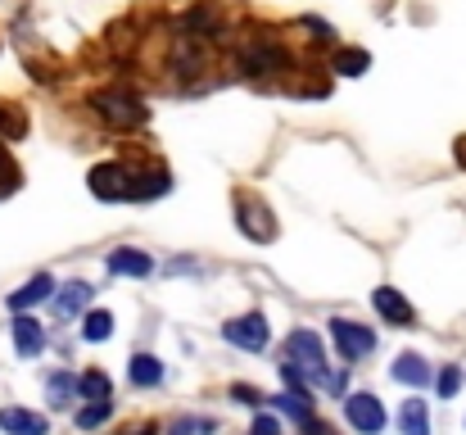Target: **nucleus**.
Returning a JSON list of instances; mask_svg holds the SVG:
<instances>
[{
	"label": "nucleus",
	"instance_id": "f257e3e1",
	"mask_svg": "<svg viewBox=\"0 0 466 435\" xmlns=\"http://www.w3.org/2000/svg\"><path fill=\"white\" fill-rule=\"evenodd\" d=\"M286 368L299 372L304 386H339V381L326 372V345H321V336L309 331V326H299V331L286 336Z\"/></svg>",
	"mask_w": 466,
	"mask_h": 435
},
{
	"label": "nucleus",
	"instance_id": "f03ea898",
	"mask_svg": "<svg viewBox=\"0 0 466 435\" xmlns=\"http://www.w3.org/2000/svg\"><path fill=\"white\" fill-rule=\"evenodd\" d=\"M91 109H96L109 128H123V132H127V128H141V123L150 119V109H146L132 91H96V96H91Z\"/></svg>",
	"mask_w": 466,
	"mask_h": 435
},
{
	"label": "nucleus",
	"instance_id": "7ed1b4c3",
	"mask_svg": "<svg viewBox=\"0 0 466 435\" xmlns=\"http://www.w3.org/2000/svg\"><path fill=\"white\" fill-rule=\"evenodd\" d=\"M330 336H335V349H339L344 363H358L376 349V331L353 322V317H330Z\"/></svg>",
	"mask_w": 466,
	"mask_h": 435
},
{
	"label": "nucleus",
	"instance_id": "20e7f679",
	"mask_svg": "<svg viewBox=\"0 0 466 435\" xmlns=\"http://www.w3.org/2000/svg\"><path fill=\"white\" fill-rule=\"evenodd\" d=\"M222 340L236 345V349H245V354H258V349H268L272 326H268L263 313H245V317H231V322L222 326Z\"/></svg>",
	"mask_w": 466,
	"mask_h": 435
},
{
	"label": "nucleus",
	"instance_id": "39448f33",
	"mask_svg": "<svg viewBox=\"0 0 466 435\" xmlns=\"http://www.w3.org/2000/svg\"><path fill=\"white\" fill-rule=\"evenodd\" d=\"M344 418H349V427L358 435H380L385 431V404L376 399V395H367V390H353V395H344Z\"/></svg>",
	"mask_w": 466,
	"mask_h": 435
},
{
	"label": "nucleus",
	"instance_id": "423d86ee",
	"mask_svg": "<svg viewBox=\"0 0 466 435\" xmlns=\"http://www.w3.org/2000/svg\"><path fill=\"white\" fill-rule=\"evenodd\" d=\"M91 195H100V200H132V172L123 168V163H96L91 168Z\"/></svg>",
	"mask_w": 466,
	"mask_h": 435
},
{
	"label": "nucleus",
	"instance_id": "0eeeda50",
	"mask_svg": "<svg viewBox=\"0 0 466 435\" xmlns=\"http://www.w3.org/2000/svg\"><path fill=\"white\" fill-rule=\"evenodd\" d=\"M236 209H240V232H249L254 241H272L277 236V223H268V204H258L254 195H236Z\"/></svg>",
	"mask_w": 466,
	"mask_h": 435
},
{
	"label": "nucleus",
	"instance_id": "6e6552de",
	"mask_svg": "<svg viewBox=\"0 0 466 435\" xmlns=\"http://www.w3.org/2000/svg\"><path fill=\"white\" fill-rule=\"evenodd\" d=\"M371 304H376V313H380L390 326H412V322H417V308L403 299V290L380 286L376 295H371Z\"/></svg>",
	"mask_w": 466,
	"mask_h": 435
},
{
	"label": "nucleus",
	"instance_id": "1a4fd4ad",
	"mask_svg": "<svg viewBox=\"0 0 466 435\" xmlns=\"http://www.w3.org/2000/svg\"><path fill=\"white\" fill-rule=\"evenodd\" d=\"M9 331H14V349H18L23 358H36V354L46 349V326H41L36 317H27V313H18Z\"/></svg>",
	"mask_w": 466,
	"mask_h": 435
},
{
	"label": "nucleus",
	"instance_id": "9d476101",
	"mask_svg": "<svg viewBox=\"0 0 466 435\" xmlns=\"http://www.w3.org/2000/svg\"><path fill=\"white\" fill-rule=\"evenodd\" d=\"M390 377L403 381V386H412V390H426V386L435 381V372H431V363H426L421 354H399L394 368H390Z\"/></svg>",
	"mask_w": 466,
	"mask_h": 435
},
{
	"label": "nucleus",
	"instance_id": "9b49d317",
	"mask_svg": "<svg viewBox=\"0 0 466 435\" xmlns=\"http://www.w3.org/2000/svg\"><path fill=\"white\" fill-rule=\"evenodd\" d=\"M109 273H114V277H150V273H155V259H150L146 250L123 245V250L109 254Z\"/></svg>",
	"mask_w": 466,
	"mask_h": 435
},
{
	"label": "nucleus",
	"instance_id": "f8f14e48",
	"mask_svg": "<svg viewBox=\"0 0 466 435\" xmlns=\"http://www.w3.org/2000/svg\"><path fill=\"white\" fill-rule=\"evenodd\" d=\"M0 431L5 435H50V422L32 409H0Z\"/></svg>",
	"mask_w": 466,
	"mask_h": 435
},
{
	"label": "nucleus",
	"instance_id": "ddd939ff",
	"mask_svg": "<svg viewBox=\"0 0 466 435\" xmlns=\"http://www.w3.org/2000/svg\"><path fill=\"white\" fill-rule=\"evenodd\" d=\"M50 295H55V277H50V273H36L27 286H18L9 295V308H14V313H27V308H36V304L50 299Z\"/></svg>",
	"mask_w": 466,
	"mask_h": 435
},
{
	"label": "nucleus",
	"instance_id": "4468645a",
	"mask_svg": "<svg viewBox=\"0 0 466 435\" xmlns=\"http://www.w3.org/2000/svg\"><path fill=\"white\" fill-rule=\"evenodd\" d=\"M399 431L431 435V409H426V399H403V409H399Z\"/></svg>",
	"mask_w": 466,
	"mask_h": 435
},
{
	"label": "nucleus",
	"instance_id": "2eb2a0df",
	"mask_svg": "<svg viewBox=\"0 0 466 435\" xmlns=\"http://www.w3.org/2000/svg\"><path fill=\"white\" fill-rule=\"evenodd\" d=\"M127 377H132V386H141V390H150L163 381V363H158L155 354H132V363H127Z\"/></svg>",
	"mask_w": 466,
	"mask_h": 435
},
{
	"label": "nucleus",
	"instance_id": "dca6fc26",
	"mask_svg": "<svg viewBox=\"0 0 466 435\" xmlns=\"http://www.w3.org/2000/svg\"><path fill=\"white\" fill-rule=\"evenodd\" d=\"M272 404H277V413H286V418H295V422H304V427L312 422V399H309V390H286V395H277Z\"/></svg>",
	"mask_w": 466,
	"mask_h": 435
},
{
	"label": "nucleus",
	"instance_id": "f3484780",
	"mask_svg": "<svg viewBox=\"0 0 466 435\" xmlns=\"http://www.w3.org/2000/svg\"><path fill=\"white\" fill-rule=\"evenodd\" d=\"M91 304V286L86 282H68V286L55 295V308H59V317H73V313H82Z\"/></svg>",
	"mask_w": 466,
	"mask_h": 435
},
{
	"label": "nucleus",
	"instance_id": "a211bd4d",
	"mask_svg": "<svg viewBox=\"0 0 466 435\" xmlns=\"http://www.w3.org/2000/svg\"><path fill=\"white\" fill-rule=\"evenodd\" d=\"M77 395H82V399H91V404H100V399H109V395H114V381H109L100 368H91V372H82V377H77Z\"/></svg>",
	"mask_w": 466,
	"mask_h": 435
},
{
	"label": "nucleus",
	"instance_id": "6ab92c4d",
	"mask_svg": "<svg viewBox=\"0 0 466 435\" xmlns=\"http://www.w3.org/2000/svg\"><path fill=\"white\" fill-rule=\"evenodd\" d=\"M114 336V313L109 308H91L86 317H82V340H109Z\"/></svg>",
	"mask_w": 466,
	"mask_h": 435
},
{
	"label": "nucleus",
	"instance_id": "aec40b11",
	"mask_svg": "<svg viewBox=\"0 0 466 435\" xmlns=\"http://www.w3.org/2000/svg\"><path fill=\"white\" fill-rule=\"evenodd\" d=\"M172 186V177L155 168V172H146V177H132V200H158L163 191Z\"/></svg>",
	"mask_w": 466,
	"mask_h": 435
},
{
	"label": "nucleus",
	"instance_id": "412c9836",
	"mask_svg": "<svg viewBox=\"0 0 466 435\" xmlns=\"http://www.w3.org/2000/svg\"><path fill=\"white\" fill-rule=\"evenodd\" d=\"M367 64H371L367 50H339V55H335V73H339V78H362Z\"/></svg>",
	"mask_w": 466,
	"mask_h": 435
},
{
	"label": "nucleus",
	"instance_id": "4be33fe9",
	"mask_svg": "<svg viewBox=\"0 0 466 435\" xmlns=\"http://www.w3.org/2000/svg\"><path fill=\"white\" fill-rule=\"evenodd\" d=\"M46 395H50V404H55V409H64V404L77 395V377H68V372H55V377L46 381Z\"/></svg>",
	"mask_w": 466,
	"mask_h": 435
},
{
	"label": "nucleus",
	"instance_id": "5701e85b",
	"mask_svg": "<svg viewBox=\"0 0 466 435\" xmlns=\"http://www.w3.org/2000/svg\"><path fill=\"white\" fill-rule=\"evenodd\" d=\"M109 413H114V404H109V399L86 404V409H77V427H82V431H96V427H105V422H109Z\"/></svg>",
	"mask_w": 466,
	"mask_h": 435
},
{
	"label": "nucleus",
	"instance_id": "b1692460",
	"mask_svg": "<svg viewBox=\"0 0 466 435\" xmlns=\"http://www.w3.org/2000/svg\"><path fill=\"white\" fill-rule=\"evenodd\" d=\"M458 386H462V368H453V363H449V368L435 377V390H440V399H453V395H458Z\"/></svg>",
	"mask_w": 466,
	"mask_h": 435
},
{
	"label": "nucleus",
	"instance_id": "393cba45",
	"mask_svg": "<svg viewBox=\"0 0 466 435\" xmlns=\"http://www.w3.org/2000/svg\"><path fill=\"white\" fill-rule=\"evenodd\" d=\"M249 435H281V418H272V413H263L254 427H249Z\"/></svg>",
	"mask_w": 466,
	"mask_h": 435
},
{
	"label": "nucleus",
	"instance_id": "a878e982",
	"mask_svg": "<svg viewBox=\"0 0 466 435\" xmlns=\"http://www.w3.org/2000/svg\"><path fill=\"white\" fill-rule=\"evenodd\" d=\"M231 395H236V399H240V404H254V409H258V404H263V395H258V390H254V386H236V390H231Z\"/></svg>",
	"mask_w": 466,
	"mask_h": 435
}]
</instances>
